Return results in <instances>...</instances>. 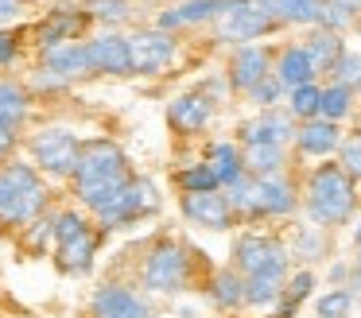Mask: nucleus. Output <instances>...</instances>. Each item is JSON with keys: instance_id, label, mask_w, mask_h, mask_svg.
Segmentation results:
<instances>
[{"instance_id": "1", "label": "nucleus", "mask_w": 361, "mask_h": 318, "mask_svg": "<svg viewBox=\"0 0 361 318\" xmlns=\"http://www.w3.org/2000/svg\"><path fill=\"white\" fill-rule=\"evenodd\" d=\"M128 178H133L128 175V159L113 140H90V144H82L74 186H78V198L94 214H102L105 206L117 202V194L128 186Z\"/></svg>"}, {"instance_id": "2", "label": "nucleus", "mask_w": 361, "mask_h": 318, "mask_svg": "<svg viewBox=\"0 0 361 318\" xmlns=\"http://www.w3.org/2000/svg\"><path fill=\"white\" fill-rule=\"evenodd\" d=\"M307 209L319 225H342L357 209V183L350 178V171L342 163H322L307 178Z\"/></svg>"}, {"instance_id": "3", "label": "nucleus", "mask_w": 361, "mask_h": 318, "mask_svg": "<svg viewBox=\"0 0 361 318\" xmlns=\"http://www.w3.org/2000/svg\"><path fill=\"white\" fill-rule=\"evenodd\" d=\"M47 202L43 178L35 175V167L27 163H8L0 167V221L4 225H24Z\"/></svg>"}, {"instance_id": "4", "label": "nucleus", "mask_w": 361, "mask_h": 318, "mask_svg": "<svg viewBox=\"0 0 361 318\" xmlns=\"http://www.w3.org/2000/svg\"><path fill=\"white\" fill-rule=\"evenodd\" d=\"M272 23L276 20L260 8V0H229L218 12V20H214V31H218V39H226V43L245 47V43L264 35Z\"/></svg>"}, {"instance_id": "5", "label": "nucleus", "mask_w": 361, "mask_h": 318, "mask_svg": "<svg viewBox=\"0 0 361 318\" xmlns=\"http://www.w3.org/2000/svg\"><path fill=\"white\" fill-rule=\"evenodd\" d=\"M32 155L47 175L55 178H74L78 171V155H82V144L74 132L66 128H43L32 136Z\"/></svg>"}, {"instance_id": "6", "label": "nucleus", "mask_w": 361, "mask_h": 318, "mask_svg": "<svg viewBox=\"0 0 361 318\" xmlns=\"http://www.w3.org/2000/svg\"><path fill=\"white\" fill-rule=\"evenodd\" d=\"M187 276H190L187 248L175 245V240H159L152 248L148 264H144V287H152V291H179V287H187Z\"/></svg>"}, {"instance_id": "7", "label": "nucleus", "mask_w": 361, "mask_h": 318, "mask_svg": "<svg viewBox=\"0 0 361 318\" xmlns=\"http://www.w3.org/2000/svg\"><path fill=\"white\" fill-rule=\"evenodd\" d=\"M233 268L245 271V276H260V271L283 276V268H288V252H283L280 240L260 237V233H245V237L233 245Z\"/></svg>"}, {"instance_id": "8", "label": "nucleus", "mask_w": 361, "mask_h": 318, "mask_svg": "<svg viewBox=\"0 0 361 318\" xmlns=\"http://www.w3.org/2000/svg\"><path fill=\"white\" fill-rule=\"evenodd\" d=\"M159 209V194H156V186L148 183V178H128V186L117 194V202L113 206H105L102 214V225H128V221H136V217H144V214H156Z\"/></svg>"}, {"instance_id": "9", "label": "nucleus", "mask_w": 361, "mask_h": 318, "mask_svg": "<svg viewBox=\"0 0 361 318\" xmlns=\"http://www.w3.org/2000/svg\"><path fill=\"white\" fill-rule=\"evenodd\" d=\"M128 54H133V74H164L175 59V39L159 31H136L128 35Z\"/></svg>"}, {"instance_id": "10", "label": "nucleus", "mask_w": 361, "mask_h": 318, "mask_svg": "<svg viewBox=\"0 0 361 318\" xmlns=\"http://www.w3.org/2000/svg\"><path fill=\"white\" fill-rule=\"evenodd\" d=\"M183 214H187L190 225H198V229H229L233 225V202H229V194L221 190H206V194H183Z\"/></svg>"}, {"instance_id": "11", "label": "nucleus", "mask_w": 361, "mask_h": 318, "mask_svg": "<svg viewBox=\"0 0 361 318\" xmlns=\"http://www.w3.org/2000/svg\"><path fill=\"white\" fill-rule=\"evenodd\" d=\"M90 66L97 74H133V54H128V39L121 35H102L86 43Z\"/></svg>"}, {"instance_id": "12", "label": "nucleus", "mask_w": 361, "mask_h": 318, "mask_svg": "<svg viewBox=\"0 0 361 318\" xmlns=\"http://www.w3.org/2000/svg\"><path fill=\"white\" fill-rule=\"evenodd\" d=\"M210 113H214L210 97H202V93H183L167 109V124L175 132H183V136H195V132H202L210 124Z\"/></svg>"}, {"instance_id": "13", "label": "nucleus", "mask_w": 361, "mask_h": 318, "mask_svg": "<svg viewBox=\"0 0 361 318\" xmlns=\"http://www.w3.org/2000/svg\"><path fill=\"white\" fill-rule=\"evenodd\" d=\"M94 318H152L144 299H136L128 287H102L94 295Z\"/></svg>"}, {"instance_id": "14", "label": "nucleus", "mask_w": 361, "mask_h": 318, "mask_svg": "<svg viewBox=\"0 0 361 318\" xmlns=\"http://www.w3.org/2000/svg\"><path fill=\"white\" fill-rule=\"evenodd\" d=\"M260 78H268V51H260V47H252V43L237 47L233 59H229V82L249 93Z\"/></svg>"}, {"instance_id": "15", "label": "nucleus", "mask_w": 361, "mask_h": 318, "mask_svg": "<svg viewBox=\"0 0 361 318\" xmlns=\"http://www.w3.org/2000/svg\"><path fill=\"white\" fill-rule=\"evenodd\" d=\"M295 144L303 155H330L342 147V132H338V121H326V116H311L303 128L295 132Z\"/></svg>"}, {"instance_id": "16", "label": "nucleus", "mask_w": 361, "mask_h": 318, "mask_svg": "<svg viewBox=\"0 0 361 318\" xmlns=\"http://www.w3.org/2000/svg\"><path fill=\"white\" fill-rule=\"evenodd\" d=\"M43 70H51V74L59 78H82L90 74V54H86V43H59V47H47V54H43Z\"/></svg>"}, {"instance_id": "17", "label": "nucleus", "mask_w": 361, "mask_h": 318, "mask_svg": "<svg viewBox=\"0 0 361 318\" xmlns=\"http://www.w3.org/2000/svg\"><path fill=\"white\" fill-rule=\"evenodd\" d=\"M295 132H299V128H291V116L268 109L260 121H249V124H245L241 136H245V144H276V147H280L283 140H291Z\"/></svg>"}, {"instance_id": "18", "label": "nucleus", "mask_w": 361, "mask_h": 318, "mask_svg": "<svg viewBox=\"0 0 361 318\" xmlns=\"http://www.w3.org/2000/svg\"><path fill=\"white\" fill-rule=\"evenodd\" d=\"M276 78H280V85H288V90L314 82V66H311V54H307V47H299V43L283 47L280 59H276Z\"/></svg>"}, {"instance_id": "19", "label": "nucleus", "mask_w": 361, "mask_h": 318, "mask_svg": "<svg viewBox=\"0 0 361 318\" xmlns=\"http://www.w3.org/2000/svg\"><path fill=\"white\" fill-rule=\"evenodd\" d=\"M303 47H307V54H311L314 74H334L338 59L345 54V47H342V39H338V31H326V27H319Z\"/></svg>"}, {"instance_id": "20", "label": "nucleus", "mask_w": 361, "mask_h": 318, "mask_svg": "<svg viewBox=\"0 0 361 318\" xmlns=\"http://www.w3.org/2000/svg\"><path fill=\"white\" fill-rule=\"evenodd\" d=\"M229 0H183L179 8L159 16V27H187V23H202V20H218V12Z\"/></svg>"}, {"instance_id": "21", "label": "nucleus", "mask_w": 361, "mask_h": 318, "mask_svg": "<svg viewBox=\"0 0 361 318\" xmlns=\"http://www.w3.org/2000/svg\"><path fill=\"white\" fill-rule=\"evenodd\" d=\"M94 252H97V233L82 229L78 237L59 245V268L63 271H86L90 264H94Z\"/></svg>"}, {"instance_id": "22", "label": "nucleus", "mask_w": 361, "mask_h": 318, "mask_svg": "<svg viewBox=\"0 0 361 318\" xmlns=\"http://www.w3.org/2000/svg\"><path fill=\"white\" fill-rule=\"evenodd\" d=\"M319 4L322 0H260L276 23H319Z\"/></svg>"}, {"instance_id": "23", "label": "nucleus", "mask_w": 361, "mask_h": 318, "mask_svg": "<svg viewBox=\"0 0 361 318\" xmlns=\"http://www.w3.org/2000/svg\"><path fill=\"white\" fill-rule=\"evenodd\" d=\"M241 159L252 178H276L283 171V152L276 144H249L241 152Z\"/></svg>"}, {"instance_id": "24", "label": "nucleus", "mask_w": 361, "mask_h": 318, "mask_svg": "<svg viewBox=\"0 0 361 318\" xmlns=\"http://www.w3.org/2000/svg\"><path fill=\"white\" fill-rule=\"evenodd\" d=\"M206 167L218 175V183L221 186H229V183H237V178L245 175V159H241V152H237L233 144H214L210 152H206Z\"/></svg>"}, {"instance_id": "25", "label": "nucleus", "mask_w": 361, "mask_h": 318, "mask_svg": "<svg viewBox=\"0 0 361 318\" xmlns=\"http://www.w3.org/2000/svg\"><path fill=\"white\" fill-rule=\"evenodd\" d=\"M257 186H260V214L264 217L291 214V209H295V194H291V186L283 183L280 175L276 178H257Z\"/></svg>"}, {"instance_id": "26", "label": "nucleus", "mask_w": 361, "mask_h": 318, "mask_svg": "<svg viewBox=\"0 0 361 318\" xmlns=\"http://www.w3.org/2000/svg\"><path fill=\"white\" fill-rule=\"evenodd\" d=\"M82 20L86 16L82 12H55L47 23L39 27V35H43V47H59V43H71L74 35H78V27H82Z\"/></svg>"}, {"instance_id": "27", "label": "nucleus", "mask_w": 361, "mask_h": 318, "mask_svg": "<svg viewBox=\"0 0 361 318\" xmlns=\"http://www.w3.org/2000/svg\"><path fill=\"white\" fill-rule=\"evenodd\" d=\"M229 202H233V209L237 214H245V217H264L260 214V186H257V178L245 171L237 183H229Z\"/></svg>"}, {"instance_id": "28", "label": "nucleus", "mask_w": 361, "mask_h": 318, "mask_svg": "<svg viewBox=\"0 0 361 318\" xmlns=\"http://www.w3.org/2000/svg\"><path fill=\"white\" fill-rule=\"evenodd\" d=\"M283 276H272V271H260V276H249V283H245V302H252V307H264V302L280 299L283 291Z\"/></svg>"}, {"instance_id": "29", "label": "nucleus", "mask_w": 361, "mask_h": 318, "mask_svg": "<svg viewBox=\"0 0 361 318\" xmlns=\"http://www.w3.org/2000/svg\"><path fill=\"white\" fill-rule=\"evenodd\" d=\"M24 116H27V93L20 85L0 82V121H8L12 128H20Z\"/></svg>"}, {"instance_id": "30", "label": "nucleus", "mask_w": 361, "mask_h": 318, "mask_svg": "<svg viewBox=\"0 0 361 318\" xmlns=\"http://www.w3.org/2000/svg\"><path fill=\"white\" fill-rule=\"evenodd\" d=\"M319 105H322V90H319L314 82L295 85V90L288 93V109H291V116H303V121H311V116H319Z\"/></svg>"}, {"instance_id": "31", "label": "nucleus", "mask_w": 361, "mask_h": 318, "mask_svg": "<svg viewBox=\"0 0 361 318\" xmlns=\"http://www.w3.org/2000/svg\"><path fill=\"white\" fill-rule=\"evenodd\" d=\"M353 105V90L350 85H326L322 90V105H319V116H326V121H342L345 113H350Z\"/></svg>"}, {"instance_id": "32", "label": "nucleus", "mask_w": 361, "mask_h": 318, "mask_svg": "<svg viewBox=\"0 0 361 318\" xmlns=\"http://www.w3.org/2000/svg\"><path fill=\"white\" fill-rule=\"evenodd\" d=\"M214 299L221 302V307H237V302H245V279L237 276V268H226L214 276Z\"/></svg>"}, {"instance_id": "33", "label": "nucleus", "mask_w": 361, "mask_h": 318, "mask_svg": "<svg viewBox=\"0 0 361 318\" xmlns=\"http://www.w3.org/2000/svg\"><path fill=\"white\" fill-rule=\"evenodd\" d=\"M179 186H183V194H206V190H218L221 183L206 163H195V167L179 171Z\"/></svg>"}, {"instance_id": "34", "label": "nucleus", "mask_w": 361, "mask_h": 318, "mask_svg": "<svg viewBox=\"0 0 361 318\" xmlns=\"http://www.w3.org/2000/svg\"><path fill=\"white\" fill-rule=\"evenodd\" d=\"M314 307H319V318H350L353 295H350V287H334V291L322 295Z\"/></svg>"}, {"instance_id": "35", "label": "nucleus", "mask_w": 361, "mask_h": 318, "mask_svg": "<svg viewBox=\"0 0 361 318\" xmlns=\"http://www.w3.org/2000/svg\"><path fill=\"white\" fill-rule=\"evenodd\" d=\"M311 283H314L311 271H299V276H291V279H288V287H283V307H280V318H288L291 310H295V302H303L307 295H311Z\"/></svg>"}, {"instance_id": "36", "label": "nucleus", "mask_w": 361, "mask_h": 318, "mask_svg": "<svg viewBox=\"0 0 361 318\" xmlns=\"http://www.w3.org/2000/svg\"><path fill=\"white\" fill-rule=\"evenodd\" d=\"M86 16L105 23H121L128 20V0H86Z\"/></svg>"}, {"instance_id": "37", "label": "nucleus", "mask_w": 361, "mask_h": 318, "mask_svg": "<svg viewBox=\"0 0 361 318\" xmlns=\"http://www.w3.org/2000/svg\"><path fill=\"white\" fill-rule=\"evenodd\" d=\"M280 78L276 74H268V78H260L257 85L249 90V97H252V105H260V109H276V101H280Z\"/></svg>"}, {"instance_id": "38", "label": "nucleus", "mask_w": 361, "mask_h": 318, "mask_svg": "<svg viewBox=\"0 0 361 318\" xmlns=\"http://www.w3.org/2000/svg\"><path fill=\"white\" fill-rule=\"evenodd\" d=\"M342 167L350 171L353 183H361V128L342 140Z\"/></svg>"}, {"instance_id": "39", "label": "nucleus", "mask_w": 361, "mask_h": 318, "mask_svg": "<svg viewBox=\"0 0 361 318\" xmlns=\"http://www.w3.org/2000/svg\"><path fill=\"white\" fill-rule=\"evenodd\" d=\"M334 82L338 85H361V54H353V51H345L342 59H338V66H334Z\"/></svg>"}, {"instance_id": "40", "label": "nucleus", "mask_w": 361, "mask_h": 318, "mask_svg": "<svg viewBox=\"0 0 361 318\" xmlns=\"http://www.w3.org/2000/svg\"><path fill=\"white\" fill-rule=\"evenodd\" d=\"M82 229H90V225L82 221V214H59V221H55V240L63 245V240L78 237Z\"/></svg>"}, {"instance_id": "41", "label": "nucleus", "mask_w": 361, "mask_h": 318, "mask_svg": "<svg viewBox=\"0 0 361 318\" xmlns=\"http://www.w3.org/2000/svg\"><path fill=\"white\" fill-rule=\"evenodd\" d=\"M16 51H20V39L12 31H0V66H8L16 59Z\"/></svg>"}, {"instance_id": "42", "label": "nucleus", "mask_w": 361, "mask_h": 318, "mask_svg": "<svg viewBox=\"0 0 361 318\" xmlns=\"http://www.w3.org/2000/svg\"><path fill=\"white\" fill-rule=\"evenodd\" d=\"M12 147H16V128L8 121H0V159H8Z\"/></svg>"}, {"instance_id": "43", "label": "nucleus", "mask_w": 361, "mask_h": 318, "mask_svg": "<svg viewBox=\"0 0 361 318\" xmlns=\"http://www.w3.org/2000/svg\"><path fill=\"white\" fill-rule=\"evenodd\" d=\"M299 248L307 252V260H314V256L322 252V240L314 237V233H303V237H299Z\"/></svg>"}, {"instance_id": "44", "label": "nucleus", "mask_w": 361, "mask_h": 318, "mask_svg": "<svg viewBox=\"0 0 361 318\" xmlns=\"http://www.w3.org/2000/svg\"><path fill=\"white\" fill-rule=\"evenodd\" d=\"M24 12V0H0V23L4 20H16Z\"/></svg>"}, {"instance_id": "45", "label": "nucleus", "mask_w": 361, "mask_h": 318, "mask_svg": "<svg viewBox=\"0 0 361 318\" xmlns=\"http://www.w3.org/2000/svg\"><path fill=\"white\" fill-rule=\"evenodd\" d=\"M338 4H342L350 16H361V0H338Z\"/></svg>"}, {"instance_id": "46", "label": "nucleus", "mask_w": 361, "mask_h": 318, "mask_svg": "<svg viewBox=\"0 0 361 318\" xmlns=\"http://www.w3.org/2000/svg\"><path fill=\"white\" fill-rule=\"evenodd\" d=\"M350 295H353V299H361V268H357V276H353V283H350Z\"/></svg>"}, {"instance_id": "47", "label": "nucleus", "mask_w": 361, "mask_h": 318, "mask_svg": "<svg viewBox=\"0 0 361 318\" xmlns=\"http://www.w3.org/2000/svg\"><path fill=\"white\" fill-rule=\"evenodd\" d=\"M357 268H361V240H357Z\"/></svg>"}]
</instances>
